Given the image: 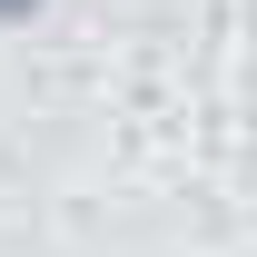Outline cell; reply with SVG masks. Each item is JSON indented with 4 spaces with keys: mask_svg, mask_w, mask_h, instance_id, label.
<instances>
[{
    "mask_svg": "<svg viewBox=\"0 0 257 257\" xmlns=\"http://www.w3.org/2000/svg\"><path fill=\"white\" fill-rule=\"evenodd\" d=\"M0 10H30V0H0Z\"/></svg>",
    "mask_w": 257,
    "mask_h": 257,
    "instance_id": "6da1fadb",
    "label": "cell"
}]
</instances>
